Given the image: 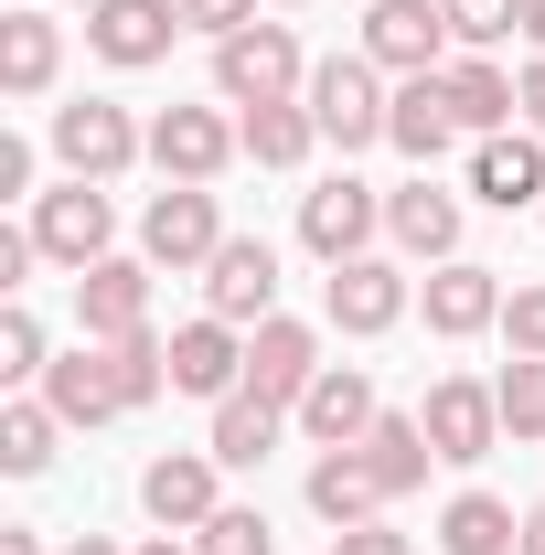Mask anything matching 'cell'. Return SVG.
I'll return each instance as SVG.
<instances>
[{"label":"cell","mask_w":545,"mask_h":555,"mask_svg":"<svg viewBox=\"0 0 545 555\" xmlns=\"http://www.w3.org/2000/svg\"><path fill=\"white\" fill-rule=\"evenodd\" d=\"M43 139H54L65 182H129L139 160H150V118H129L118 96H65Z\"/></svg>","instance_id":"1"},{"label":"cell","mask_w":545,"mask_h":555,"mask_svg":"<svg viewBox=\"0 0 545 555\" xmlns=\"http://www.w3.org/2000/svg\"><path fill=\"white\" fill-rule=\"evenodd\" d=\"M300 86H310V54L289 22H246L214 43V107H289Z\"/></svg>","instance_id":"2"},{"label":"cell","mask_w":545,"mask_h":555,"mask_svg":"<svg viewBox=\"0 0 545 555\" xmlns=\"http://www.w3.org/2000/svg\"><path fill=\"white\" fill-rule=\"evenodd\" d=\"M300 96H310V118H321V139H332L342 160H353V150H375V139H385V118H396V86H385V65H375V54H321Z\"/></svg>","instance_id":"3"},{"label":"cell","mask_w":545,"mask_h":555,"mask_svg":"<svg viewBox=\"0 0 545 555\" xmlns=\"http://www.w3.org/2000/svg\"><path fill=\"white\" fill-rule=\"evenodd\" d=\"M33 246H43V268H97V257H118V204H107V182H54V193H33Z\"/></svg>","instance_id":"4"},{"label":"cell","mask_w":545,"mask_h":555,"mask_svg":"<svg viewBox=\"0 0 545 555\" xmlns=\"http://www.w3.org/2000/svg\"><path fill=\"white\" fill-rule=\"evenodd\" d=\"M407 310H417L407 257H353V268H332V278H321V321H332L342 343H385Z\"/></svg>","instance_id":"5"},{"label":"cell","mask_w":545,"mask_h":555,"mask_svg":"<svg viewBox=\"0 0 545 555\" xmlns=\"http://www.w3.org/2000/svg\"><path fill=\"white\" fill-rule=\"evenodd\" d=\"M214 246H225V204H214V182H161L150 204H139V257L150 268H214Z\"/></svg>","instance_id":"6"},{"label":"cell","mask_w":545,"mask_h":555,"mask_svg":"<svg viewBox=\"0 0 545 555\" xmlns=\"http://www.w3.org/2000/svg\"><path fill=\"white\" fill-rule=\"evenodd\" d=\"M375 235H385V193H375V182L332 171V182H310V193H300V246H310L321 268L375 257Z\"/></svg>","instance_id":"7"},{"label":"cell","mask_w":545,"mask_h":555,"mask_svg":"<svg viewBox=\"0 0 545 555\" xmlns=\"http://www.w3.org/2000/svg\"><path fill=\"white\" fill-rule=\"evenodd\" d=\"M236 160H246V129L225 107H161L150 118V171L161 182H225Z\"/></svg>","instance_id":"8"},{"label":"cell","mask_w":545,"mask_h":555,"mask_svg":"<svg viewBox=\"0 0 545 555\" xmlns=\"http://www.w3.org/2000/svg\"><path fill=\"white\" fill-rule=\"evenodd\" d=\"M417 427H428V449H439L449 470H481V460L503 449V396H492L481 374H439L428 406H417Z\"/></svg>","instance_id":"9"},{"label":"cell","mask_w":545,"mask_h":555,"mask_svg":"<svg viewBox=\"0 0 545 555\" xmlns=\"http://www.w3.org/2000/svg\"><path fill=\"white\" fill-rule=\"evenodd\" d=\"M353 54H375V65L407 86V75H439L460 43H449V11L439 0H364V43Z\"/></svg>","instance_id":"10"},{"label":"cell","mask_w":545,"mask_h":555,"mask_svg":"<svg viewBox=\"0 0 545 555\" xmlns=\"http://www.w3.org/2000/svg\"><path fill=\"white\" fill-rule=\"evenodd\" d=\"M139 513H150L161 534H204L214 513H225V460H214V449H161V460L139 470Z\"/></svg>","instance_id":"11"},{"label":"cell","mask_w":545,"mask_h":555,"mask_svg":"<svg viewBox=\"0 0 545 555\" xmlns=\"http://www.w3.org/2000/svg\"><path fill=\"white\" fill-rule=\"evenodd\" d=\"M385 235H396V257L407 268H449L460 257V235H471V193H449V182H396L385 193Z\"/></svg>","instance_id":"12"},{"label":"cell","mask_w":545,"mask_h":555,"mask_svg":"<svg viewBox=\"0 0 545 555\" xmlns=\"http://www.w3.org/2000/svg\"><path fill=\"white\" fill-rule=\"evenodd\" d=\"M172 43H182V0H97L86 11V54L118 65V75L172 65Z\"/></svg>","instance_id":"13"},{"label":"cell","mask_w":545,"mask_h":555,"mask_svg":"<svg viewBox=\"0 0 545 555\" xmlns=\"http://www.w3.org/2000/svg\"><path fill=\"white\" fill-rule=\"evenodd\" d=\"M503 268H481V257H449V268L417 278V310H428V332L439 343H481V332H503Z\"/></svg>","instance_id":"14"},{"label":"cell","mask_w":545,"mask_h":555,"mask_svg":"<svg viewBox=\"0 0 545 555\" xmlns=\"http://www.w3.org/2000/svg\"><path fill=\"white\" fill-rule=\"evenodd\" d=\"M172 396H193V406L246 396V332H236V321H214V310H193V321L172 332Z\"/></svg>","instance_id":"15"},{"label":"cell","mask_w":545,"mask_h":555,"mask_svg":"<svg viewBox=\"0 0 545 555\" xmlns=\"http://www.w3.org/2000/svg\"><path fill=\"white\" fill-rule=\"evenodd\" d=\"M204 310H214V321H236V332L278 321V246H268V235H225V246H214Z\"/></svg>","instance_id":"16"},{"label":"cell","mask_w":545,"mask_h":555,"mask_svg":"<svg viewBox=\"0 0 545 555\" xmlns=\"http://www.w3.org/2000/svg\"><path fill=\"white\" fill-rule=\"evenodd\" d=\"M150 257H97L75 268V332L86 343H118V332H150Z\"/></svg>","instance_id":"17"},{"label":"cell","mask_w":545,"mask_h":555,"mask_svg":"<svg viewBox=\"0 0 545 555\" xmlns=\"http://www.w3.org/2000/svg\"><path fill=\"white\" fill-rule=\"evenodd\" d=\"M385 416V396H375V374L364 363H321V385L289 406V427L310 438V449H364V427Z\"/></svg>","instance_id":"18"},{"label":"cell","mask_w":545,"mask_h":555,"mask_svg":"<svg viewBox=\"0 0 545 555\" xmlns=\"http://www.w3.org/2000/svg\"><path fill=\"white\" fill-rule=\"evenodd\" d=\"M471 204H492V214H545V139L535 129L471 139Z\"/></svg>","instance_id":"19"},{"label":"cell","mask_w":545,"mask_h":555,"mask_svg":"<svg viewBox=\"0 0 545 555\" xmlns=\"http://www.w3.org/2000/svg\"><path fill=\"white\" fill-rule=\"evenodd\" d=\"M310 385H321V332H310V321H289V310H278V321H257V332H246V396L300 406Z\"/></svg>","instance_id":"20"},{"label":"cell","mask_w":545,"mask_h":555,"mask_svg":"<svg viewBox=\"0 0 545 555\" xmlns=\"http://www.w3.org/2000/svg\"><path fill=\"white\" fill-rule=\"evenodd\" d=\"M54 75H65V22L54 11H0V96L33 107V96H54Z\"/></svg>","instance_id":"21"},{"label":"cell","mask_w":545,"mask_h":555,"mask_svg":"<svg viewBox=\"0 0 545 555\" xmlns=\"http://www.w3.org/2000/svg\"><path fill=\"white\" fill-rule=\"evenodd\" d=\"M300 491H310V513H321L332 534H353V524H375V513H385V481H375V460H364V449H321Z\"/></svg>","instance_id":"22"},{"label":"cell","mask_w":545,"mask_h":555,"mask_svg":"<svg viewBox=\"0 0 545 555\" xmlns=\"http://www.w3.org/2000/svg\"><path fill=\"white\" fill-rule=\"evenodd\" d=\"M33 396L65 416V427H107V416H129V406H118V385H107V352H97V343L54 352V374H43Z\"/></svg>","instance_id":"23"},{"label":"cell","mask_w":545,"mask_h":555,"mask_svg":"<svg viewBox=\"0 0 545 555\" xmlns=\"http://www.w3.org/2000/svg\"><path fill=\"white\" fill-rule=\"evenodd\" d=\"M460 139V118H449V86L439 75H407L396 86V118H385V150H407L417 171H439V150Z\"/></svg>","instance_id":"24"},{"label":"cell","mask_w":545,"mask_h":555,"mask_svg":"<svg viewBox=\"0 0 545 555\" xmlns=\"http://www.w3.org/2000/svg\"><path fill=\"white\" fill-rule=\"evenodd\" d=\"M439 86H449V118H460V139L514 129V75L492 65V54H449V65H439Z\"/></svg>","instance_id":"25"},{"label":"cell","mask_w":545,"mask_h":555,"mask_svg":"<svg viewBox=\"0 0 545 555\" xmlns=\"http://www.w3.org/2000/svg\"><path fill=\"white\" fill-rule=\"evenodd\" d=\"M289 438V406H268V396H225L204 427V449L225 460V470H268V449Z\"/></svg>","instance_id":"26"},{"label":"cell","mask_w":545,"mask_h":555,"mask_svg":"<svg viewBox=\"0 0 545 555\" xmlns=\"http://www.w3.org/2000/svg\"><path fill=\"white\" fill-rule=\"evenodd\" d=\"M524 545V513L503 502V491H449V513H439V555H514Z\"/></svg>","instance_id":"27"},{"label":"cell","mask_w":545,"mask_h":555,"mask_svg":"<svg viewBox=\"0 0 545 555\" xmlns=\"http://www.w3.org/2000/svg\"><path fill=\"white\" fill-rule=\"evenodd\" d=\"M236 129H246V160H257V171H300V160L321 150L310 96H289V107H236Z\"/></svg>","instance_id":"28"},{"label":"cell","mask_w":545,"mask_h":555,"mask_svg":"<svg viewBox=\"0 0 545 555\" xmlns=\"http://www.w3.org/2000/svg\"><path fill=\"white\" fill-rule=\"evenodd\" d=\"M54 460H65V416L43 406V396H11L0 406V470L11 481H43Z\"/></svg>","instance_id":"29"},{"label":"cell","mask_w":545,"mask_h":555,"mask_svg":"<svg viewBox=\"0 0 545 555\" xmlns=\"http://www.w3.org/2000/svg\"><path fill=\"white\" fill-rule=\"evenodd\" d=\"M364 460H375V481H385V502H407L417 481H428V460H439V449H428V427H417V416H375V427H364Z\"/></svg>","instance_id":"30"},{"label":"cell","mask_w":545,"mask_h":555,"mask_svg":"<svg viewBox=\"0 0 545 555\" xmlns=\"http://www.w3.org/2000/svg\"><path fill=\"white\" fill-rule=\"evenodd\" d=\"M492 396H503V438H514V449H545V363L514 352V363L492 374Z\"/></svg>","instance_id":"31"},{"label":"cell","mask_w":545,"mask_h":555,"mask_svg":"<svg viewBox=\"0 0 545 555\" xmlns=\"http://www.w3.org/2000/svg\"><path fill=\"white\" fill-rule=\"evenodd\" d=\"M43 374H54V343H43V321L11 299V310H0V385H11V396H33Z\"/></svg>","instance_id":"32"},{"label":"cell","mask_w":545,"mask_h":555,"mask_svg":"<svg viewBox=\"0 0 545 555\" xmlns=\"http://www.w3.org/2000/svg\"><path fill=\"white\" fill-rule=\"evenodd\" d=\"M439 11H449V43H460V54L524 43V0H439Z\"/></svg>","instance_id":"33"},{"label":"cell","mask_w":545,"mask_h":555,"mask_svg":"<svg viewBox=\"0 0 545 555\" xmlns=\"http://www.w3.org/2000/svg\"><path fill=\"white\" fill-rule=\"evenodd\" d=\"M193 555H278V524L257 513V502H225L204 534H193Z\"/></svg>","instance_id":"34"},{"label":"cell","mask_w":545,"mask_h":555,"mask_svg":"<svg viewBox=\"0 0 545 555\" xmlns=\"http://www.w3.org/2000/svg\"><path fill=\"white\" fill-rule=\"evenodd\" d=\"M503 343L524 352V363H545V278H535V288H514V299H503Z\"/></svg>","instance_id":"35"},{"label":"cell","mask_w":545,"mask_h":555,"mask_svg":"<svg viewBox=\"0 0 545 555\" xmlns=\"http://www.w3.org/2000/svg\"><path fill=\"white\" fill-rule=\"evenodd\" d=\"M246 22H257V0H182V33H204V43L246 33Z\"/></svg>","instance_id":"36"},{"label":"cell","mask_w":545,"mask_h":555,"mask_svg":"<svg viewBox=\"0 0 545 555\" xmlns=\"http://www.w3.org/2000/svg\"><path fill=\"white\" fill-rule=\"evenodd\" d=\"M33 268H43V246H33V224H0V288L22 299V288H33Z\"/></svg>","instance_id":"37"},{"label":"cell","mask_w":545,"mask_h":555,"mask_svg":"<svg viewBox=\"0 0 545 555\" xmlns=\"http://www.w3.org/2000/svg\"><path fill=\"white\" fill-rule=\"evenodd\" d=\"M332 555H417V534H396V524L375 513V524H353V534H332Z\"/></svg>","instance_id":"38"},{"label":"cell","mask_w":545,"mask_h":555,"mask_svg":"<svg viewBox=\"0 0 545 555\" xmlns=\"http://www.w3.org/2000/svg\"><path fill=\"white\" fill-rule=\"evenodd\" d=\"M514 129L545 139V54H524V65H514Z\"/></svg>","instance_id":"39"},{"label":"cell","mask_w":545,"mask_h":555,"mask_svg":"<svg viewBox=\"0 0 545 555\" xmlns=\"http://www.w3.org/2000/svg\"><path fill=\"white\" fill-rule=\"evenodd\" d=\"M0 193H33V139H0Z\"/></svg>","instance_id":"40"},{"label":"cell","mask_w":545,"mask_h":555,"mask_svg":"<svg viewBox=\"0 0 545 555\" xmlns=\"http://www.w3.org/2000/svg\"><path fill=\"white\" fill-rule=\"evenodd\" d=\"M0 555H54V545H43L33 524H0Z\"/></svg>","instance_id":"41"},{"label":"cell","mask_w":545,"mask_h":555,"mask_svg":"<svg viewBox=\"0 0 545 555\" xmlns=\"http://www.w3.org/2000/svg\"><path fill=\"white\" fill-rule=\"evenodd\" d=\"M54 555H129V545H107V534H65Z\"/></svg>","instance_id":"42"},{"label":"cell","mask_w":545,"mask_h":555,"mask_svg":"<svg viewBox=\"0 0 545 555\" xmlns=\"http://www.w3.org/2000/svg\"><path fill=\"white\" fill-rule=\"evenodd\" d=\"M524 54H545V0H524Z\"/></svg>","instance_id":"43"},{"label":"cell","mask_w":545,"mask_h":555,"mask_svg":"<svg viewBox=\"0 0 545 555\" xmlns=\"http://www.w3.org/2000/svg\"><path fill=\"white\" fill-rule=\"evenodd\" d=\"M129 555H193V534H150V545H129Z\"/></svg>","instance_id":"44"},{"label":"cell","mask_w":545,"mask_h":555,"mask_svg":"<svg viewBox=\"0 0 545 555\" xmlns=\"http://www.w3.org/2000/svg\"><path fill=\"white\" fill-rule=\"evenodd\" d=\"M514 555H545V502L524 513V545H514Z\"/></svg>","instance_id":"45"},{"label":"cell","mask_w":545,"mask_h":555,"mask_svg":"<svg viewBox=\"0 0 545 555\" xmlns=\"http://www.w3.org/2000/svg\"><path fill=\"white\" fill-rule=\"evenodd\" d=\"M268 11H310V0H268Z\"/></svg>","instance_id":"46"},{"label":"cell","mask_w":545,"mask_h":555,"mask_svg":"<svg viewBox=\"0 0 545 555\" xmlns=\"http://www.w3.org/2000/svg\"><path fill=\"white\" fill-rule=\"evenodd\" d=\"M86 11H97V0H86Z\"/></svg>","instance_id":"47"}]
</instances>
